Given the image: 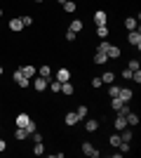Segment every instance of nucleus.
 <instances>
[{
  "label": "nucleus",
  "mask_w": 141,
  "mask_h": 158,
  "mask_svg": "<svg viewBox=\"0 0 141 158\" xmlns=\"http://www.w3.org/2000/svg\"><path fill=\"white\" fill-rule=\"evenodd\" d=\"M80 151L85 153V156H89V158H99V149H96L92 142H82V144H80Z\"/></svg>",
  "instance_id": "2"
},
{
  "label": "nucleus",
  "mask_w": 141,
  "mask_h": 158,
  "mask_svg": "<svg viewBox=\"0 0 141 158\" xmlns=\"http://www.w3.org/2000/svg\"><path fill=\"white\" fill-rule=\"evenodd\" d=\"M7 28H10L12 33H21V31H24V24H21V17H14V19H10Z\"/></svg>",
  "instance_id": "5"
},
{
  "label": "nucleus",
  "mask_w": 141,
  "mask_h": 158,
  "mask_svg": "<svg viewBox=\"0 0 141 158\" xmlns=\"http://www.w3.org/2000/svg\"><path fill=\"white\" fill-rule=\"evenodd\" d=\"M2 151H7V142L0 137V153H2Z\"/></svg>",
  "instance_id": "41"
},
{
  "label": "nucleus",
  "mask_w": 141,
  "mask_h": 158,
  "mask_svg": "<svg viewBox=\"0 0 141 158\" xmlns=\"http://www.w3.org/2000/svg\"><path fill=\"white\" fill-rule=\"evenodd\" d=\"M115 76H118V73H113V71H106L104 76H99V78H101V83H104V85H111V83H115Z\"/></svg>",
  "instance_id": "18"
},
{
  "label": "nucleus",
  "mask_w": 141,
  "mask_h": 158,
  "mask_svg": "<svg viewBox=\"0 0 141 158\" xmlns=\"http://www.w3.org/2000/svg\"><path fill=\"white\" fill-rule=\"evenodd\" d=\"M31 137H33V142H42V132H33Z\"/></svg>",
  "instance_id": "40"
},
{
  "label": "nucleus",
  "mask_w": 141,
  "mask_h": 158,
  "mask_svg": "<svg viewBox=\"0 0 141 158\" xmlns=\"http://www.w3.org/2000/svg\"><path fill=\"white\" fill-rule=\"evenodd\" d=\"M94 24H96V26H101V24H108V14H106V10H96V12H94Z\"/></svg>",
  "instance_id": "8"
},
{
  "label": "nucleus",
  "mask_w": 141,
  "mask_h": 158,
  "mask_svg": "<svg viewBox=\"0 0 141 158\" xmlns=\"http://www.w3.org/2000/svg\"><path fill=\"white\" fill-rule=\"evenodd\" d=\"M82 28H85L82 19H73V21H71V26H68V31H73V33H82Z\"/></svg>",
  "instance_id": "16"
},
{
  "label": "nucleus",
  "mask_w": 141,
  "mask_h": 158,
  "mask_svg": "<svg viewBox=\"0 0 141 158\" xmlns=\"http://www.w3.org/2000/svg\"><path fill=\"white\" fill-rule=\"evenodd\" d=\"M132 80L139 85V83H141V71H134V73H132Z\"/></svg>",
  "instance_id": "39"
},
{
  "label": "nucleus",
  "mask_w": 141,
  "mask_h": 158,
  "mask_svg": "<svg viewBox=\"0 0 141 158\" xmlns=\"http://www.w3.org/2000/svg\"><path fill=\"white\" fill-rule=\"evenodd\" d=\"M47 87H49V90H52L54 94H59V87H61V83H59V80H52V83H49Z\"/></svg>",
  "instance_id": "32"
},
{
  "label": "nucleus",
  "mask_w": 141,
  "mask_h": 158,
  "mask_svg": "<svg viewBox=\"0 0 141 158\" xmlns=\"http://www.w3.org/2000/svg\"><path fill=\"white\" fill-rule=\"evenodd\" d=\"M113 127H115L118 132H120V130H125V127H129V125H127V118L118 113V116H115V120H113Z\"/></svg>",
  "instance_id": "12"
},
{
  "label": "nucleus",
  "mask_w": 141,
  "mask_h": 158,
  "mask_svg": "<svg viewBox=\"0 0 141 158\" xmlns=\"http://www.w3.org/2000/svg\"><path fill=\"white\" fill-rule=\"evenodd\" d=\"M0 130H2V125H0Z\"/></svg>",
  "instance_id": "45"
},
{
  "label": "nucleus",
  "mask_w": 141,
  "mask_h": 158,
  "mask_svg": "<svg viewBox=\"0 0 141 158\" xmlns=\"http://www.w3.org/2000/svg\"><path fill=\"white\" fill-rule=\"evenodd\" d=\"M59 92L64 94V97H71V94L75 92V87H73V83H71V80H66V83H61V87H59Z\"/></svg>",
  "instance_id": "10"
},
{
  "label": "nucleus",
  "mask_w": 141,
  "mask_h": 158,
  "mask_svg": "<svg viewBox=\"0 0 141 158\" xmlns=\"http://www.w3.org/2000/svg\"><path fill=\"white\" fill-rule=\"evenodd\" d=\"M12 78H14V83H17V85H19L21 90H26V87L31 85V78H26V76L21 73V69H17V71L12 73Z\"/></svg>",
  "instance_id": "1"
},
{
  "label": "nucleus",
  "mask_w": 141,
  "mask_h": 158,
  "mask_svg": "<svg viewBox=\"0 0 141 158\" xmlns=\"http://www.w3.org/2000/svg\"><path fill=\"white\" fill-rule=\"evenodd\" d=\"M21 24H24V26H31V24H33V17H21Z\"/></svg>",
  "instance_id": "38"
},
{
  "label": "nucleus",
  "mask_w": 141,
  "mask_h": 158,
  "mask_svg": "<svg viewBox=\"0 0 141 158\" xmlns=\"http://www.w3.org/2000/svg\"><path fill=\"white\" fill-rule=\"evenodd\" d=\"M0 17H2V7H0Z\"/></svg>",
  "instance_id": "43"
},
{
  "label": "nucleus",
  "mask_w": 141,
  "mask_h": 158,
  "mask_svg": "<svg viewBox=\"0 0 141 158\" xmlns=\"http://www.w3.org/2000/svg\"><path fill=\"white\" fill-rule=\"evenodd\" d=\"M122 104H125V102H122L120 97H111V109H113V111H118Z\"/></svg>",
  "instance_id": "28"
},
{
  "label": "nucleus",
  "mask_w": 141,
  "mask_h": 158,
  "mask_svg": "<svg viewBox=\"0 0 141 158\" xmlns=\"http://www.w3.org/2000/svg\"><path fill=\"white\" fill-rule=\"evenodd\" d=\"M118 97H120L122 102H132V97H134V92H132L129 87H120V92H118Z\"/></svg>",
  "instance_id": "15"
},
{
  "label": "nucleus",
  "mask_w": 141,
  "mask_h": 158,
  "mask_svg": "<svg viewBox=\"0 0 141 158\" xmlns=\"http://www.w3.org/2000/svg\"><path fill=\"white\" fill-rule=\"evenodd\" d=\"M127 40H129V45H132V47L139 50V47H141V33H139V28H136V31H129L127 33Z\"/></svg>",
  "instance_id": "4"
},
{
  "label": "nucleus",
  "mask_w": 141,
  "mask_h": 158,
  "mask_svg": "<svg viewBox=\"0 0 141 158\" xmlns=\"http://www.w3.org/2000/svg\"><path fill=\"white\" fill-rule=\"evenodd\" d=\"M28 120H31V116L21 111V113H17V116H14V125H17V127H26Z\"/></svg>",
  "instance_id": "7"
},
{
  "label": "nucleus",
  "mask_w": 141,
  "mask_h": 158,
  "mask_svg": "<svg viewBox=\"0 0 141 158\" xmlns=\"http://www.w3.org/2000/svg\"><path fill=\"white\" fill-rule=\"evenodd\" d=\"M38 76H42V78H47V80H49V76H52V69H49L47 64H42L40 69H38Z\"/></svg>",
  "instance_id": "25"
},
{
  "label": "nucleus",
  "mask_w": 141,
  "mask_h": 158,
  "mask_svg": "<svg viewBox=\"0 0 141 158\" xmlns=\"http://www.w3.org/2000/svg\"><path fill=\"white\" fill-rule=\"evenodd\" d=\"M54 80H59V83H66V80H71V69H59L57 71V76H54Z\"/></svg>",
  "instance_id": "9"
},
{
  "label": "nucleus",
  "mask_w": 141,
  "mask_h": 158,
  "mask_svg": "<svg viewBox=\"0 0 141 158\" xmlns=\"http://www.w3.org/2000/svg\"><path fill=\"white\" fill-rule=\"evenodd\" d=\"M2 71H5V69H2V66H0V76H2Z\"/></svg>",
  "instance_id": "42"
},
{
  "label": "nucleus",
  "mask_w": 141,
  "mask_h": 158,
  "mask_svg": "<svg viewBox=\"0 0 141 158\" xmlns=\"http://www.w3.org/2000/svg\"><path fill=\"white\" fill-rule=\"evenodd\" d=\"M64 123H66L68 127H73V125H78V123H80V116H78L75 111H68L66 116H64Z\"/></svg>",
  "instance_id": "6"
},
{
  "label": "nucleus",
  "mask_w": 141,
  "mask_h": 158,
  "mask_svg": "<svg viewBox=\"0 0 141 158\" xmlns=\"http://www.w3.org/2000/svg\"><path fill=\"white\" fill-rule=\"evenodd\" d=\"M24 130H26V132H28V137H31V135H33V132L38 130V123H35V120H28V125L24 127Z\"/></svg>",
  "instance_id": "29"
},
{
  "label": "nucleus",
  "mask_w": 141,
  "mask_h": 158,
  "mask_svg": "<svg viewBox=\"0 0 141 158\" xmlns=\"http://www.w3.org/2000/svg\"><path fill=\"white\" fill-rule=\"evenodd\" d=\"M122 139H120V132H113V135H111V137H108V144L113 146V149H118V144H120Z\"/></svg>",
  "instance_id": "24"
},
{
  "label": "nucleus",
  "mask_w": 141,
  "mask_h": 158,
  "mask_svg": "<svg viewBox=\"0 0 141 158\" xmlns=\"http://www.w3.org/2000/svg\"><path fill=\"white\" fill-rule=\"evenodd\" d=\"M132 73H134V71H129V69H122V73H120V76H122L125 80H132Z\"/></svg>",
  "instance_id": "37"
},
{
  "label": "nucleus",
  "mask_w": 141,
  "mask_h": 158,
  "mask_svg": "<svg viewBox=\"0 0 141 158\" xmlns=\"http://www.w3.org/2000/svg\"><path fill=\"white\" fill-rule=\"evenodd\" d=\"M21 73H24L26 78H33L35 73H38V69H35L33 64H26V66H21Z\"/></svg>",
  "instance_id": "17"
},
{
  "label": "nucleus",
  "mask_w": 141,
  "mask_h": 158,
  "mask_svg": "<svg viewBox=\"0 0 141 158\" xmlns=\"http://www.w3.org/2000/svg\"><path fill=\"white\" fill-rule=\"evenodd\" d=\"M118 92H120V87L115 85V83H111L108 85V97H118Z\"/></svg>",
  "instance_id": "31"
},
{
  "label": "nucleus",
  "mask_w": 141,
  "mask_h": 158,
  "mask_svg": "<svg viewBox=\"0 0 141 158\" xmlns=\"http://www.w3.org/2000/svg\"><path fill=\"white\" fill-rule=\"evenodd\" d=\"M47 85H49V80L42 78V76H35V78H33V90H35V92H45Z\"/></svg>",
  "instance_id": "3"
},
{
  "label": "nucleus",
  "mask_w": 141,
  "mask_h": 158,
  "mask_svg": "<svg viewBox=\"0 0 141 158\" xmlns=\"http://www.w3.org/2000/svg\"><path fill=\"white\" fill-rule=\"evenodd\" d=\"M99 130V120L96 118H87L85 120V132H96Z\"/></svg>",
  "instance_id": "14"
},
{
  "label": "nucleus",
  "mask_w": 141,
  "mask_h": 158,
  "mask_svg": "<svg viewBox=\"0 0 141 158\" xmlns=\"http://www.w3.org/2000/svg\"><path fill=\"white\" fill-rule=\"evenodd\" d=\"M35 2H42V0H35Z\"/></svg>",
  "instance_id": "44"
},
{
  "label": "nucleus",
  "mask_w": 141,
  "mask_h": 158,
  "mask_svg": "<svg viewBox=\"0 0 141 158\" xmlns=\"http://www.w3.org/2000/svg\"><path fill=\"white\" fill-rule=\"evenodd\" d=\"M120 139L122 142H132V139H134V132L129 130V127H125V130H120Z\"/></svg>",
  "instance_id": "23"
},
{
  "label": "nucleus",
  "mask_w": 141,
  "mask_h": 158,
  "mask_svg": "<svg viewBox=\"0 0 141 158\" xmlns=\"http://www.w3.org/2000/svg\"><path fill=\"white\" fill-rule=\"evenodd\" d=\"M108 61V57H106V52H99L96 50V54H94V64H99V66H104Z\"/></svg>",
  "instance_id": "21"
},
{
  "label": "nucleus",
  "mask_w": 141,
  "mask_h": 158,
  "mask_svg": "<svg viewBox=\"0 0 141 158\" xmlns=\"http://www.w3.org/2000/svg\"><path fill=\"white\" fill-rule=\"evenodd\" d=\"M125 28L127 31H136L139 28V19L136 17H125Z\"/></svg>",
  "instance_id": "13"
},
{
  "label": "nucleus",
  "mask_w": 141,
  "mask_h": 158,
  "mask_svg": "<svg viewBox=\"0 0 141 158\" xmlns=\"http://www.w3.org/2000/svg\"><path fill=\"white\" fill-rule=\"evenodd\" d=\"M33 153H35V156H42V153H45V144H42V142H35Z\"/></svg>",
  "instance_id": "30"
},
{
  "label": "nucleus",
  "mask_w": 141,
  "mask_h": 158,
  "mask_svg": "<svg viewBox=\"0 0 141 158\" xmlns=\"http://www.w3.org/2000/svg\"><path fill=\"white\" fill-rule=\"evenodd\" d=\"M61 7H64V12H66V14H73L75 10H78V5H75L73 0H66V2H64Z\"/></svg>",
  "instance_id": "22"
},
{
  "label": "nucleus",
  "mask_w": 141,
  "mask_h": 158,
  "mask_svg": "<svg viewBox=\"0 0 141 158\" xmlns=\"http://www.w3.org/2000/svg\"><path fill=\"white\" fill-rule=\"evenodd\" d=\"M111 35V28H108V24H101V26H96V38H108Z\"/></svg>",
  "instance_id": "19"
},
{
  "label": "nucleus",
  "mask_w": 141,
  "mask_h": 158,
  "mask_svg": "<svg viewBox=\"0 0 141 158\" xmlns=\"http://www.w3.org/2000/svg\"><path fill=\"white\" fill-rule=\"evenodd\" d=\"M75 113H78V116H80V120H85V118H87V113H89L87 104H80V106H78V109H75Z\"/></svg>",
  "instance_id": "26"
},
{
  "label": "nucleus",
  "mask_w": 141,
  "mask_h": 158,
  "mask_svg": "<svg viewBox=\"0 0 141 158\" xmlns=\"http://www.w3.org/2000/svg\"><path fill=\"white\" fill-rule=\"evenodd\" d=\"M89 85H92V87H94V90H99V87H101V85H104V83H101V78H99V76H94V78H92V80H89Z\"/></svg>",
  "instance_id": "33"
},
{
  "label": "nucleus",
  "mask_w": 141,
  "mask_h": 158,
  "mask_svg": "<svg viewBox=\"0 0 141 158\" xmlns=\"http://www.w3.org/2000/svg\"><path fill=\"white\" fill-rule=\"evenodd\" d=\"M127 69H129V71H139V59H129L127 61Z\"/></svg>",
  "instance_id": "34"
},
{
  "label": "nucleus",
  "mask_w": 141,
  "mask_h": 158,
  "mask_svg": "<svg viewBox=\"0 0 141 158\" xmlns=\"http://www.w3.org/2000/svg\"><path fill=\"white\" fill-rule=\"evenodd\" d=\"M108 47H111V43H108V40H101L99 43V52H106Z\"/></svg>",
  "instance_id": "36"
},
{
  "label": "nucleus",
  "mask_w": 141,
  "mask_h": 158,
  "mask_svg": "<svg viewBox=\"0 0 141 158\" xmlns=\"http://www.w3.org/2000/svg\"><path fill=\"white\" fill-rule=\"evenodd\" d=\"M106 57H108V59H120V57H122V50L118 45H111L106 50Z\"/></svg>",
  "instance_id": "11"
},
{
  "label": "nucleus",
  "mask_w": 141,
  "mask_h": 158,
  "mask_svg": "<svg viewBox=\"0 0 141 158\" xmlns=\"http://www.w3.org/2000/svg\"><path fill=\"white\" fill-rule=\"evenodd\" d=\"M64 38H66L68 43H73V40L78 38V33H73V31H66V33H64Z\"/></svg>",
  "instance_id": "35"
},
{
  "label": "nucleus",
  "mask_w": 141,
  "mask_h": 158,
  "mask_svg": "<svg viewBox=\"0 0 141 158\" xmlns=\"http://www.w3.org/2000/svg\"><path fill=\"white\" fill-rule=\"evenodd\" d=\"M125 118H127V125L129 127H136V125H139V116H136V111H129Z\"/></svg>",
  "instance_id": "20"
},
{
  "label": "nucleus",
  "mask_w": 141,
  "mask_h": 158,
  "mask_svg": "<svg viewBox=\"0 0 141 158\" xmlns=\"http://www.w3.org/2000/svg\"><path fill=\"white\" fill-rule=\"evenodd\" d=\"M28 137V132L24 130V127H17V130H14V139H17V142H21V139H26Z\"/></svg>",
  "instance_id": "27"
}]
</instances>
